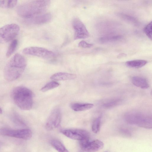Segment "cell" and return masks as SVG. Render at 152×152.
I'll return each mask as SVG.
<instances>
[{
  "label": "cell",
  "mask_w": 152,
  "mask_h": 152,
  "mask_svg": "<svg viewBox=\"0 0 152 152\" xmlns=\"http://www.w3.org/2000/svg\"><path fill=\"white\" fill-rule=\"evenodd\" d=\"M61 119V111L59 108L54 109L50 113L45 125V129L48 130H52L60 125Z\"/></svg>",
  "instance_id": "10"
},
{
  "label": "cell",
  "mask_w": 152,
  "mask_h": 152,
  "mask_svg": "<svg viewBox=\"0 0 152 152\" xmlns=\"http://www.w3.org/2000/svg\"><path fill=\"white\" fill-rule=\"evenodd\" d=\"M50 143L51 146L58 152H69L59 140L56 139L52 140Z\"/></svg>",
  "instance_id": "17"
},
{
  "label": "cell",
  "mask_w": 152,
  "mask_h": 152,
  "mask_svg": "<svg viewBox=\"0 0 152 152\" xmlns=\"http://www.w3.org/2000/svg\"><path fill=\"white\" fill-rule=\"evenodd\" d=\"M122 37L121 35L107 36L100 38L99 41L102 43L110 42L119 40Z\"/></svg>",
  "instance_id": "21"
},
{
  "label": "cell",
  "mask_w": 152,
  "mask_h": 152,
  "mask_svg": "<svg viewBox=\"0 0 152 152\" xmlns=\"http://www.w3.org/2000/svg\"><path fill=\"white\" fill-rule=\"evenodd\" d=\"M77 77L76 75L66 72H60L53 75L50 79L56 81L71 80L75 79Z\"/></svg>",
  "instance_id": "13"
},
{
  "label": "cell",
  "mask_w": 152,
  "mask_h": 152,
  "mask_svg": "<svg viewBox=\"0 0 152 152\" xmlns=\"http://www.w3.org/2000/svg\"><path fill=\"white\" fill-rule=\"evenodd\" d=\"M19 26L15 23L6 25L0 28V44L8 42L13 39L18 34Z\"/></svg>",
  "instance_id": "5"
},
{
  "label": "cell",
  "mask_w": 152,
  "mask_h": 152,
  "mask_svg": "<svg viewBox=\"0 0 152 152\" xmlns=\"http://www.w3.org/2000/svg\"><path fill=\"white\" fill-rule=\"evenodd\" d=\"M101 121V117L99 116L94 121L92 126V130L94 133H97L99 132L100 129Z\"/></svg>",
  "instance_id": "22"
},
{
  "label": "cell",
  "mask_w": 152,
  "mask_h": 152,
  "mask_svg": "<svg viewBox=\"0 0 152 152\" xmlns=\"http://www.w3.org/2000/svg\"><path fill=\"white\" fill-rule=\"evenodd\" d=\"M61 133L70 139L80 141L89 140L90 134L87 131L81 129H68L61 130Z\"/></svg>",
  "instance_id": "8"
},
{
  "label": "cell",
  "mask_w": 152,
  "mask_h": 152,
  "mask_svg": "<svg viewBox=\"0 0 152 152\" xmlns=\"http://www.w3.org/2000/svg\"><path fill=\"white\" fill-rule=\"evenodd\" d=\"M80 145L81 149L86 152H94L102 149L104 143L99 140L90 141L89 140L80 141Z\"/></svg>",
  "instance_id": "11"
},
{
  "label": "cell",
  "mask_w": 152,
  "mask_h": 152,
  "mask_svg": "<svg viewBox=\"0 0 152 152\" xmlns=\"http://www.w3.org/2000/svg\"><path fill=\"white\" fill-rule=\"evenodd\" d=\"M104 152H108L107 151H104Z\"/></svg>",
  "instance_id": "27"
},
{
  "label": "cell",
  "mask_w": 152,
  "mask_h": 152,
  "mask_svg": "<svg viewBox=\"0 0 152 152\" xmlns=\"http://www.w3.org/2000/svg\"><path fill=\"white\" fill-rule=\"evenodd\" d=\"M147 61L144 60H134L127 61L126 64L128 66L133 68H140L145 66Z\"/></svg>",
  "instance_id": "16"
},
{
  "label": "cell",
  "mask_w": 152,
  "mask_h": 152,
  "mask_svg": "<svg viewBox=\"0 0 152 152\" xmlns=\"http://www.w3.org/2000/svg\"><path fill=\"white\" fill-rule=\"evenodd\" d=\"M132 81L134 85L142 89H147L149 87L147 79L142 77L134 76L132 78Z\"/></svg>",
  "instance_id": "14"
},
{
  "label": "cell",
  "mask_w": 152,
  "mask_h": 152,
  "mask_svg": "<svg viewBox=\"0 0 152 152\" xmlns=\"http://www.w3.org/2000/svg\"><path fill=\"white\" fill-rule=\"evenodd\" d=\"M93 46L92 44L88 43L85 41L83 40L80 42L78 44V46L83 48H88Z\"/></svg>",
  "instance_id": "25"
},
{
  "label": "cell",
  "mask_w": 152,
  "mask_h": 152,
  "mask_svg": "<svg viewBox=\"0 0 152 152\" xmlns=\"http://www.w3.org/2000/svg\"><path fill=\"white\" fill-rule=\"evenodd\" d=\"M2 113V110L0 107V114Z\"/></svg>",
  "instance_id": "26"
},
{
  "label": "cell",
  "mask_w": 152,
  "mask_h": 152,
  "mask_svg": "<svg viewBox=\"0 0 152 152\" xmlns=\"http://www.w3.org/2000/svg\"><path fill=\"white\" fill-rule=\"evenodd\" d=\"M59 85L58 83L55 81L50 82L42 88L41 90L45 92L58 87Z\"/></svg>",
  "instance_id": "23"
},
{
  "label": "cell",
  "mask_w": 152,
  "mask_h": 152,
  "mask_svg": "<svg viewBox=\"0 0 152 152\" xmlns=\"http://www.w3.org/2000/svg\"></svg>",
  "instance_id": "28"
},
{
  "label": "cell",
  "mask_w": 152,
  "mask_h": 152,
  "mask_svg": "<svg viewBox=\"0 0 152 152\" xmlns=\"http://www.w3.org/2000/svg\"><path fill=\"white\" fill-rule=\"evenodd\" d=\"M94 106V104L91 103H75L71 104L70 107L75 111H81L89 110Z\"/></svg>",
  "instance_id": "15"
},
{
  "label": "cell",
  "mask_w": 152,
  "mask_h": 152,
  "mask_svg": "<svg viewBox=\"0 0 152 152\" xmlns=\"http://www.w3.org/2000/svg\"><path fill=\"white\" fill-rule=\"evenodd\" d=\"M151 26L152 22L151 21L145 27L144 29L145 33L151 40L152 39Z\"/></svg>",
  "instance_id": "24"
},
{
  "label": "cell",
  "mask_w": 152,
  "mask_h": 152,
  "mask_svg": "<svg viewBox=\"0 0 152 152\" xmlns=\"http://www.w3.org/2000/svg\"><path fill=\"white\" fill-rule=\"evenodd\" d=\"M121 100L120 99H114L106 101L103 104L104 107L109 108L116 106L120 104Z\"/></svg>",
  "instance_id": "20"
},
{
  "label": "cell",
  "mask_w": 152,
  "mask_h": 152,
  "mask_svg": "<svg viewBox=\"0 0 152 152\" xmlns=\"http://www.w3.org/2000/svg\"><path fill=\"white\" fill-rule=\"evenodd\" d=\"M72 26L74 31L75 40L85 39L89 36V33L86 26L79 18L73 19Z\"/></svg>",
  "instance_id": "9"
},
{
  "label": "cell",
  "mask_w": 152,
  "mask_h": 152,
  "mask_svg": "<svg viewBox=\"0 0 152 152\" xmlns=\"http://www.w3.org/2000/svg\"><path fill=\"white\" fill-rule=\"evenodd\" d=\"M34 94L27 88L19 86L14 88L11 93V97L15 104L24 110L31 109L33 104Z\"/></svg>",
  "instance_id": "3"
},
{
  "label": "cell",
  "mask_w": 152,
  "mask_h": 152,
  "mask_svg": "<svg viewBox=\"0 0 152 152\" xmlns=\"http://www.w3.org/2000/svg\"><path fill=\"white\" fill-rule=\"evenodd\" d=\"M17 1L0 0V7L3 8H12L15 6Z\"/></svg>",
  "instance_id": "19"
},
{
  "label": "cell",
  "mask_w": 152,
  "mask_h": 152,
  "mask_svg": "<svg viewBox=\"0 0 152 152\" xmlns=\"http://www.w3.org/2000/svg\"><path fill=\"white\" fill-rule=\"evenodd\" d=\"M51 15L49 13H44L28 20L30 22L35 24L41 25L46 23L50 21Z\"/></svg>",
  "instance_id": "12"
},
{
  "label": "cell",
  "mask_w": 152,
  "mask_h": 152,
  "mask_svg": "<svg viewBox=\"0 0 152 152\" xmlns=\"http://www.w3.org/2000/svg\"><path fill=\"white\" fill-rule=\"evenodd\" d=\"M23 53L25 54L35 56L45 59H50L55 56L52 51L46 48L35 46L29 47L24 48Z\"/></svg>",
  "instance_id": "7"
},
{
  "label": "cell",
  "mask_w": 152,
  "mask_h": 152,
  "mask_svg": "<svg viewBox=\"0 0 152 152\" xmlns=\"http://www.w3.org/2000/svg\"><path fill=\"white\" fill-rule=\"evenodd\" d=\"M18 45V40L13 39L10 45L7 52L6 56L7 57H10L16 50Z\"/></svg>",
  "instance_id": "18"
},
{
  "label": "cell",
  "mask_w": 152,
  "mask_h": 152,
  "mask_svg": "<svg viewBox=\"0 0 152 152\" xmlns=\"http://www.w3.org/2000/svg\"><path fill=\"white\" fill-rule=\"evenodd\" d=\"M50 4L47 0H33L24 3L19 6L17 10L18 15L27 20L45 13Z\"/></svg>",
  "instance_id": "2"
},
{
  "label": "cell",
  "mask_w": 152,
  "mask_h": 152,
  "mask_svg": "<svg viewBox=\"0 0 152 152\" xmlns=\"http://www.w3.org/2000/svg\"><path fill=\"white\" fill-rule=\"evenodd\" d=\"M126 122L146 129H151L152 119L151 116L147 114L137 111H132L126 114L124 116Z\"/></svg>",
  "instance_id": "4"
},
{
  "label": "cell",
  "mask_w": 152,
  "mask_h": 152,
  "mask_svg": "<svg viewBox=\"0 0 152 152\" xmlns=\"http://www.w3.org/2000/svg\"><path fill=\"white\" fill-rule=\"evenodd\" d=\"M0 135L28 140L32 137V132L31 130L28 129L14 130L2 128L0 129Z\"/></svg>",
  "instance_id": "6"
},
{
  "label": "cell",
  "mask_w": 152,
  "mask_h": 152,
  "mask_svg": "<svg viewBox=\"0 0 152 152\" xmlns=\"http://www.w3.org/2000/svg\"><path fill=\"white\" fill-rule=\"evenodd\" d=\"M26 64V59L24 56L19 53L15 54L5 66L4 71V78L9 81L17 79L23 72Z\"/></svg>",
  "instance_id": "1"
}]
</instances>
